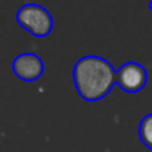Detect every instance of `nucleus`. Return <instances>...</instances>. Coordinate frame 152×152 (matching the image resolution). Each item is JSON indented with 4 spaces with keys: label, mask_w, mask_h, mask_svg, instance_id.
Listing matches in <instances>:
<instances>
[{
    "label": "nucleus",
    "mask_w": 152,
    "mask_h": 152,
    "mask_svg": "<svg viewBox=\"0 0 152 152\" xmlns=\"http://www.w3.org/2000/svg\"><path fill=\"white\" fill-rule=\"evenodd\" d=\"M73 84L87 102L104 99L116 84V70L103 57L85 55L73 66Z\"/></svg>",
    "instance_id": "1"
},
{
    "label": "nucleus",
    "mask_w": 152,
    "mask_h": 152,
    "mask_svg": "<svg viewBox=\"0 0 152 152\" xmlns=\"http://www.w3.org/2000/svg\"><path fill=\"white\" fill-rule=\"evenodd\" d=\"M17 23L34 37H46L54 27L49 11L36 3L23 5L17 12Z\"/></svg>",
    "instance_id": "2"
},
{
    "label": "nucleus",
    "mask_w": 152,
    "mask_h": 152,
    "mask_svg": "<svg viewBox=\"0 0 152 152\" xmlns=\"http://www.w3.org/2000/svg\"><path fill=\"white\" fill-rule=\"evenodd\" d=\"M148 82L145 66L136 61H127L116 70V85L125 93H139Z\"/></svg>",
    "instance_id": "3"
},
{
    "label": "nucleus",
    "mask_w": 152,
    "mask_h": 152,
    "mask_svg": "<svg viewBox=\"0 0 152 152\" xmlns=\"http://www.w3.org/2000/svg\"><path fill=\"white\" fill-rule=\"evenodd\" d=\"M45 66L42 58L34 52H24L15 57L12 63V72L15 73L17 78L26 82L37 81L43 75Z\"/></svg>",
    "instance_id": "4"
},
{
    "label": "nucleus",
    "mask_w": 152,
    "mask_h": 152,
    "mask_svg": "<svg viewBox=\"0 0 152 152\" xmlns=\"http://www.w3.org/2000/svg\"><path fill=\"white\" fill-rule=\"evenodd\" d=\"M139 137L146 148L152 149V113H148L142 118L139 124Z\"/></svg>",
    "instance_id": "5"
},
{
    "label": "nucleus",
    "mask_w": 152,
    "mask_h": 152,
    "mask_svg": "<svg viewBox=\"0 0 152 152\" xmlns=\"http://www.w3.org/2000/svg\"><path fill=\"white\" fill-rule=\"evenodd\" d=\"M148 6H149V9L152 11V0H151V2H149V5H148Z\"/></svg>",
    "instance_id": "6"
}]
</instances>
